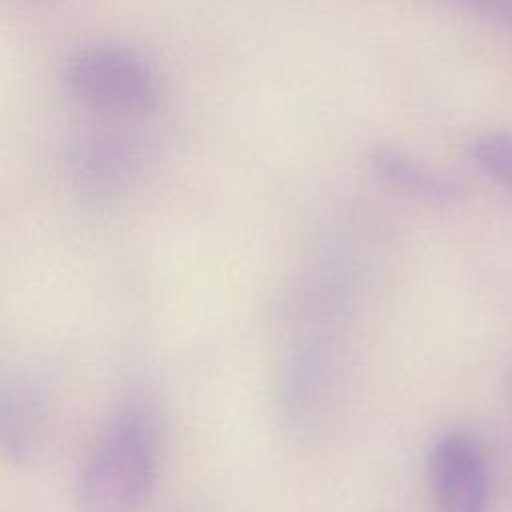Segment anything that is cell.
<instances>
[{"mask_svg":"<svg viewBox=\"0 0 512 512\" xmlns=\"http://www.w3.org/2000/svg\"><path fill=\"white\" fill-rule=\"evenodd\" d=\"M158 428L148 402L124 400L94 442L78 476L84 512H130L154 488Z\"/></svg>","mask_w":512,"mask_h":512,"instance_id":"obj_1","label":"cell"},{"mask_svg":"<svg viewBox=\"0 0 512 512\" xmlns=\"http://www.w3.org/2000/svg\"><path fill=\"white\" fill-rule=\"evenodd\" d=\"M60 84L86 106L126 114H154L166 98L156 66L116 42H92L72 50L62 60Z\"/></svg>","mask_w":512,"mask_h":512,"instance_id":"obj_2","label":"cell"},{"mask_svg":"<svg viewBox=\"0 0 512 512\" xmlns=\"http://www.w3.org/2000/svg\"><path fill=\"white\" fill-rule=\"evenodd\" d=\"M428 480L436 512H486L488 468L472 434L454 430L432 444Z\"/></svg>","mask_w":512,"mask_h":512,"instance_id":"obj_3","label":"cell"},{"mask_svg":"<svg viewBox=\"0 0 512 512\" xmlns=\"http://www.w3.org/2000/svg\"><path fill=\"white\" fill-rule=\"evenodd\" d=\"M368 164L376 178L414 200L444 206L458 198L450 178L398 148L374 146L368 152Z\"/></svg>","mask_w":512,"mask_h":512,"instance_id":"obj_4","label":"cell"},{"mask_svg":"<svg viewBox=\"0 0 512 512\" xmlns=\"http://www.w3.org/2000/svg\"><path fill=\"white\" fill-rule=\"evenodd\" d=\"M74 174L92 188H110L124 182L140 164L138 146L120 134H92L70 150Z\"/></svg>","mask_w":512,"mask_h":512,"instance_id":"obj_5","label":"cell"},{"mask_svg":"<svg viewBox=\"0 0 512 512\" xmlns=\"http://www.w3.org/2000/svg\"><path fill=\"white\" fill-rule=\"evenodd\" d=\"M468 156L512 198V134L482 132L468 144Z\"/></svg>","mask_w":512,"mask_h":512,"instance_id":"obj_6","label":"cell"},{"mask_svg":"<svg viewBox=\"0 0 512 512\" xmlns=\"http://www.w3.org/2000/svg\"><path fill=\"white\" fill-rule=\"evenodd\" d=\"M38 410L40 400L32 394V390L18 392L14 398L2 400V438L14 450V454L22 456L34 442V428L38 426Z\"/></svg>","mask_w":512,"mask_h":512,"instance_id":"obj_7","label":"cell"},{"mask_svg":"<svg viewBox=\"0 0 512 512\" xmlns=\"http://www.w3.org/2000/svg\"><path fill=\"white\" fill-rule=\"evenodd\" d=\"M512 32V0H454Z\"/></svg>","mask_w":512,"mask_h":512,"instance_id":"obj_8","label":"cell"}]
</instances>
